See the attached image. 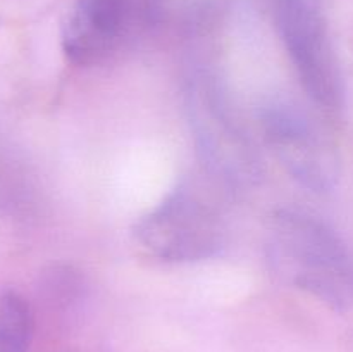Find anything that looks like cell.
<instances>
[{"label":"cell","mask_w":353,"mask_h":352,"mask_svg":"<svg viewBox=\"0 0 353 352\" xmlns=\"http://www.w3.org/2000/svg\"><path fill=\"white\" fill-rule=\"evenodd\" d=\"M124 23V0H78L64 24L62 48L74 64H99L117 47Z\"/></svg>","instance_id":"6"},{"label":"cell","mask_w":353,"mask_h":352,"mask_svg":"<svg viewBox=\"0 0 353 352\" xmlns=\"http://www.w3.org/2000/svg\"><path fill=\"white\" fill-rule=\"evenodd\" d=\"M33 337L30 304L17 292L0 297V352H28Z\"/></svg>","instance_id":"7"},{"label":"cell","mask_w":353,"mask_h":352,"mask_svg":"<svg viewBox=\"0 0 353 352\" xmlns=\"http://www.w3.org/2000/svg\"><path fill=\"white\" fill-rule=\"evenodd\" d=\"M269 231V259L286 282L334 309L353 306V259L336 231L299 209L276 211Z\"/></svg>","instance_id":"1"},{"label":"cell","mask_w":353,"mask_h":352,"mask_svg":"<svg viewBox=\"0 0 353 352\" xmlns=\"http://www.w3.org/2000/svg\"><path fill=\"white\" fill-rule=\"evenodd\" d=\"M137 240L162 261H203L219 252L224 228L209 200L179 186L134 226Z\"/></svg>","instance_id":"2"},{"label":"cell","mask_w":353,"mask_h":352,"mask_svg":"<svg viewBox=\"0 0 353 352\" xmlns=\"http://www.w3.org/2000/svg\"><path fill=\"white\" fill-rule=\"evenodd\" d=\"M274 19L307 93L327 109L340 107L343 81L317 0H274Z\"/></svg>","instance_id":"3"},{"label":"cell","mask_w":353,"mask_h":352,"mask_svg":"<svg viewBox=\"0 0 353 352\" xmlns=\"http://www.w3.org/2000/svg\"><path fill=\"white\" fill-rule=\"evenodd\" d=\"M190 110L199 138L200 150L209 164L228 179H248L255 176L252 147L224 104L212 88H196L190 93Z\"/></svg>","instance_id":"5"},{"label":"cell","mask_w":353,"mask_h":352,"mask_svg":"<svg viewBox=\"0 0 353 352\" xmlns=\"http://www.w3.org/2000/svg\"><path fill=\"white\" fill-rule=\"evenodd\" d=\"M261 124L269 147L293 179L310 192H330L340 178V155L330 135L299 107H264Z\"/></svg>","instance_id":"4"}]
</instances>
